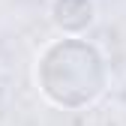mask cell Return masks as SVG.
Listing matches in <instances>:
<instances>
[{
	"instance_id": "6da1fadb",
	"label": "cell",
	"mask_w": 126,
	"mask_h": 126,
	"mask_svg": "<svg viewBox=\"0 0 126 126\" xmlns=\"http://www.w3.org/2000/svg\"><path fill=\"white\" fill-rule=\"evenodd\" d=\"M39 90L54 105L81 108L105 90V60L84 39H60L45 48L36 66Z\"/></svg>"
},
{
	"instance_id": "7a4b0ae2",
	"label": "cell",
	"mask_w": 126,
	"mask_h": 126,
	"mask_svg": "<svg viewBox=\"0 0 126 126\" xmlns=\"http://www.w3.org/2000/svg\"><path fill=\"white\" fill-rule=\"evenodd\" d=\"M93 18L90 0H54V24L66 33H81Z\"/></svg>"
}]
</instances>
